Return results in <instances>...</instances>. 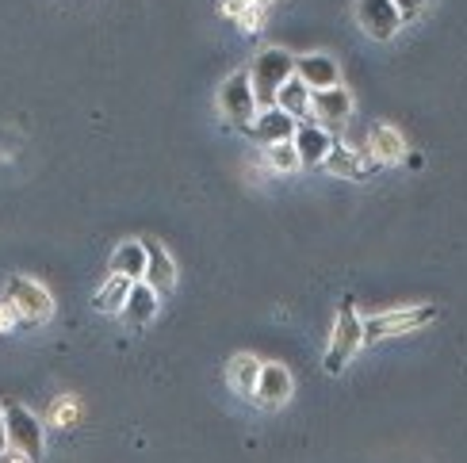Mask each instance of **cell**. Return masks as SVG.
Returning <instances> with one entry per match:
<instances>
[{
    "instance_id": "obj_1",
    "label": "cell",
    "mask_w": 467,
    "mask_h": 463,
    "mask_svg": "<svg viewBox=\"0 0 467 463\" xmlns=\"http://www.w3.org/2000/svg\"><path fill=\"white\" fill-rule=\"evenodd\" d=\"M291 77H296V57L280 46H268L249 62V81H253V92H257L261 108H276V96Z\"/></svg>"
},
{
    "instance_id": "obj_2",
    "label": "cell",
    "mask_w": 467,
    "mask_h": 463,
    "mask_svg": "<svg viewBox=\"0 0 467 463\" xmlns=\"http://www.w3.org/2000/svg\"><path fill=\"white\" fill-rule=\"evenodd\" d=\"M219 108H223V115L234 123V127H249L253 119H257V111H261V104H257V92H253V81H249V69L245 73H230L226 77V85L219 88Z\"/></svg>"
},
{
    "instance_id": "obj_3",
    "label": "cell",
    "mask_w": 467,
    "mask_h": 463,
    "mask_svg": "<svg viewBox=\"0 0 467 463\" xmlns=\"http://www.w3.org/2000/svg\"><path fill=\"white\" fill-rule=\"evenodd\" d=\"M5 299L19 311V318L24 322H47L50 311H54V299L43 283H35L27 276H12L8 287H5Z\"/></svg>"
},
{
    "instance_id": "obj_4",
    "label": "cell",
    "mask_w": 467,
    "mask_h": 463,
    "mask_svg": "<svg viewBox=\"0 0 467 463\" xmlns=\"http://www.w3.org/2000/svg\"><path fill=\"white\" fill-rule=\"evenodd\" d=\"M433 314H437L433 306H402V311H391V314H372V318H364V341L414 334L418 325H425Z\"/></svg>"
},
{
    "instance_id": "obj_5",
    "label": "cell",
    "mask_w": 467,
    "mask_h": 463,
    "mask_svg": "<svg viewBox=\"0 0 467 463\" xmlns=\"http://www.w3.org/2000/svg\"><path fill=\"white\" fill-rule=\"evenodd\" d=\"M360 345H364V322L357 318L353 306H341V314L334 322V345H329V353H326V372L329 376L341 372L345 360L353 356Z\"/></svg>"
},
{
    "instance_id": "obj_6",
    "label": "cell",
    "mask_w": 467,
    "mask_h": 463,
    "mask_svg": "<svg viewBox=\"0 0 467 463\" xmlns=\"http://www.w3.org/2000/svg\"><path fill=\"white\" fill-rule=\"evenodd\" d=\"M5 421H8V448L31 456L35 463L43 459V421L24 406H8Z\"/></svg>"
},
{
    "instance_id": "obj_7",
    "label": "cell",
    "mask_w": 467,
    "mask_h": 463,
    "mask_svg": "<svg viewBox=\"0 0 467 463\" xmlns=\"http://www.w3.org/2000/svg\"><path fill=\"white\" fill-rule=\"evenodd\" d=\"M348 115H353V96L341 85L322 88V92H315V100H310V119L326 127L329 134H341L348 127Z\"/></svg>"
},
{
    "instance_id": "obj_8",
    "label": "cell",
    "mask_w": 467,
    "mask_h": 463,
    "mask_svg": "<svg viewBox=\"0 0 467 463\" xmlns=\"http://www.w3.org/2000/svg\"><path fill=\"white\" fill-rule=\"evenodd\" d=\"M357 19L372 38H391L402 27V12L395 0H357Z\"/></svg>"
},
{
    "instance_id": "obj_9",
    "label": "cell",
    "mask_w": 467,
    "mask_h": 463,
    "mask_svg": "<svg viewBox=\"0 0 467 463\" xmlns=\"http://www.w3.org/2000/svg\"><path fill=\"white\" fill-rule=\"evenodd\" d=\"M245 130H249L261 146L291 142V139H296V130H299V119H296V115H287L284 108H261V111H257V119H253Z\"/></svg>"
},
{
    "instance_id": "obj_10",
    "label": "cell",
    "mask_w": 467,
    "mask_h": 463,
    "mask_svg": "<svg viewBox=\"0 0 467 463\" xmlns=\"http://www.w3.org/2000/svg\"><path fill=\"white\" fill-rule=\"evenodd\" d=\"M142 242H146V283L158 295H169L177 287V261L158 238H142Z\"/></svg>"
},
{
    "instance_id": "obj_11",
    "label": "cell",
    "mask_w": 467,
    "mask_h": 463,
    "mask_svg": "<svg viewBox=\"0 0 467 463\" xmlns=\"http://www.w3.org/2000/svg\"><path fill=\"white\" fill-rule=\"evenodd\" d=\"M296 149H299V161H303V169H310V165H322L326 158H329V149H334V142H337V134H329L326 127H318L315 119H303L299 123V130H296Z\"/></svg>"
},
{
    "instance_id": "obj_12",
    "label": "cell",
    "mask_w": 467,
    "mask_h": 463,
    "mask_svg": "<svg viewBox=\"0 0 467 463\" xmlns=\"http://www.w3.org/2000/svg\"><path fill=\"white\" fill-rule=\"evenodd\" d=\"M253 398H257V406H265V410L284 406V402L291 398V376H287L284 364H265L261 379H257V395Z\"/></svg>"
},
{
    "instance_id": "obj_13",
    "label": "cell",
    "mask_w": 467,
    "mask_h": 463,
    "mask_svg": "<svg viewBox=\"0 0 467 463\" xmlns=\"http://www.w3.org/2000/svg\"><path fill=\"white\" fill-rule=\"evenodd\" d=\"M296 77H303L306 88H334L337 85V62L329 54H306V57H296Z\"/></svg>"
},
{
    "instance_id": "obj_14",
    "label": "cell",
    "mask_w": 467,
    "mask_h": 463,
    "mask_svg": "<svg viewBox=\"0 0 467 463\" xmlns=\"http://www.w3.org/2000/svg\"><path fill=\"white\" fill-rule=\"evenodd\" d=\"M261 368L265 364L253 356V353H238V356H230L226 364V379H230V387L234 395H257V379H261Z\"/></svg>"
},
{
    "instance_id": "obj_15",
    "label": "cell",
    "mask_w": 467,
    "mask_h": 463,
    "mask_svg": "<svg viewBox=\"0 0 467 463\" xmlns=\"http://www.w3.org/2000/svg\"><path fill=\"white\" fill-rule=\"evenodd\" d=\"M376 158H372V153H368V149H353V146H348V142H334V149H329V158L322 161L329 172H337V177H360V172L368 169V165H372Z\"/></svg>"
},
{
    "instance_id": "obj_16",
    "label": "cell",
    "mask_w": 467,
    "mask_h": 463,
    "mask_svg": "<svg viewBox=\"0 0 467 463\" xmlns=\"http://www.w3.org/2000/svg\"><path fill=\"white\" fill-rule=\"evenodd\" d=\"M158 292L146 283V280H134V287H130V295H127V306H123V318L130 322V325H150L153 322V314H158Z\"/></svg>"
},
{
    "instance_id": "obj_17",
    "label": "cell",
    "mask_w": 467,
    "mask_h": 463,
    "mask_svg": "<svg viewBox=\"0 0 467 463\" xmlns=\"http://www.w3.org/2000/svg\"><path fill=\"white\" fill-rule=\"evenodd\" d=\"M368 153H372L376 161H402L406 158V142H402V134L395 127H372L368 130Z\"/></svg>"
},
{
    "instance_id": "obj_18",
    "label": "cell",
    "mask_w": 467,
    "mask_h": 463,
    "mask_svg": "<svg viewBox=\"0 0 467 463\" xmlns=\"http://www.w3.org/2000/svg\"><path fill=\"white\" fill-rule=\"evenodd\" d=\"M111 273L127 280H146V242H123L111 257Z\"/></svg>"
},
{
    "instance_id": "obj_19",
    "label": "cell",
    "mask_w": 467,
    "mask_h": 463,
    "mask_svg": "<svg viewBox=\"0 0 467 463\" xmlns=\"http://www.w3.org/2000/svg\"><path fill=\"white\" fill-rule=\"evenodd\" d=\"M310 100H315V88H306L303 77H291L276 96V108H284L287 115H296V119L303 123V119H310Z\"/></svg>"
},
{
    "instance_id": "obj_20",
    "label": "cell",
    "mask_w": 467,
    "mask_h": 463,
    "mask_svg": "<svg viewBox=\"0 0 467 463\" xmlns=\"http://www.w3.org/2000/svg\"><path fill=\"white\" fill-rule=\"evenodd\" d=\"M130 287H134V280L111 273V280L100 287V292H96V311H100V314H123Z\"/></svg>"
},
{
    "instance_id": "obj_21",
    "label": "cell",
    "mask_w": 467,
    "mask_h": 463,
    "mask_svg": "<svg viewBox=\"0 0 467 463\" xmlns=\"http://www.w3.org/2000/svg\"><path fill=\"white\" fill-rule=\"evenodd\" d=\"M265 161H268V169H276V172H296L303 165L296 142H272V146H265Z\"/></svg>"
},
{
    "instance_id": "obj_22",
    "label": "cell",
    "mask_w": 467,
    "mask_h": 463,
    "mask_svg": "<svg viewBox=\"0 0 467 463\" xmlns=\"http://www.w3.org/2000/svg\"><path fill=\"white\" fill-rule=\"evenodd\" d=\"M77 414H81V406H77V398H62V402H54V426H73Z\"/></svg>"
},
{
    "instance_id": "obj_23",
    "label": "cell",
    "mask_w": 467,
    "mask_h": 463,
    "mask_svg": "<svg viewBox=\"0 0 467 463\" xmlns=\"http://www.w3.org/2000/svg\"><path fill=\"white\" fill-rule=\"evenodd\" d=\"M19 322H24V318H19V311H16V306L5 299V303H0V334H5V330H12V325H19Z\"/></svg>"
},
{
    "instance_id": "obj_24",
    "label": "cell",
    "mask_w": 467,
    "mask_h": 463,
    "mask_svg": "<svg viewBox=\"0 0 467 463\" xmlns=\"http://www.w3.org/2000/svg\"><path fill=\"white\" fill-rule=\"evenodd\" d=\"M249 8H257V0H223V12H226L230 19H242Z\"/></svg>"
},
{
    "instance_id": "obj_25",
    "label": "cell",
    "mask_w": 467,
    "mask_h": 463,
    "mask_svg": "<svg viewBox=\"0 0 467 463\" xmlns=\"http://www.w3.org/2000/svg\"><path fill=\"white\" fill-rule=\"evenodd\" d=\"M395 5H399L402 19H410V15H418V12H421V5H425V0H395Z\"/></svg>"
},
{
    "instance_id": "obj_26",
    "label": "cell",
    "mask_w": 467,
    "mask_h": 463,
    "mask_svg": "<svg viewBox=\"0 0 467 463\" xmlns=\"http://www.w3.org/2000/svg\"><path fill=\"white\" fill-rule=\"evenodd\" d=\"M0 463H35V459L24 456V452H16V448H5V452H0Z\"/></svg>"
},
{
    "instance_id": "obj_27",
    "label": "cell",
    "mask_w": 467,
    "mask_h": 463,
    "mask_svg": "<svg viewBox=\"0 0 467 463\" xmlns=\"http://www.w3.org/2000/svg\"><path fill=\"white\" fill-rule=\"evenodd\" d=\"M8 448V421H5V410H0V452Z\"/></svg>"
},
{
    "instance_id": "obj_28",
    "label": "cell",
    "mask_w": 467,
    "mask_h": 463,
    "mask_svg": "<svg viewBox=\"0 0 467 463\" xmlns=\"http://www.w3.org/2000/svg\"><path fill=\"white\" fill-rule=\"evenodd\" d=\"M257 5H265V8H268V5H272V0H257Z\"/></svg>"
}]
</instances>
